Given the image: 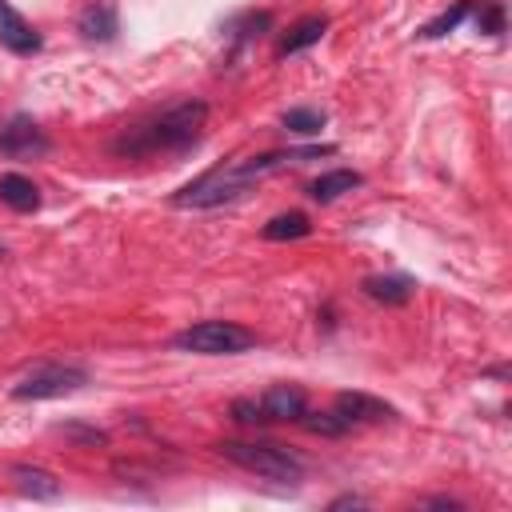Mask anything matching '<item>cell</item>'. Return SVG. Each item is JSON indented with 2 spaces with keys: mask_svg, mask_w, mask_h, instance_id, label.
Here are the masks:
<instances>
[{
  "mask_svg": "<svg viewBox=\"0 0 512 512\" xmlns=\"http://www.w3.org/2000/svg\"><path fill=\"white\" fill-rule=\"evenodd\" d=\"M336 148L332 144H320V148H296V152H268V156H252L244 164H228V168H216V172H204L196 184L180 188L172 200L180 208H216V204H228L236 196H244L252 188V180L284 168V164H304V160H320V156H332Z\"/></svg>",
  "mask_w": 512,
  "mask_h": 512,
  "instance_id": "1",
  "label": "cell"
},
{
  "mask_svg": "<svg viewBox=\"0 0 512 512\" xmlns=\"http://www.w3.org/2000/svg\"><path fill=\"white\" fill-rule=\"evenodd\" d=\"M204 120H208V104H204V100H184V104H172L168 112H160L156 120L136 124L132 132H124L112 148H116L120 156L176 152V148H188V144L204 132Z\"/></svg>",
  "mask_w": 512,
  "mask_h": 512,
  "instance_id": "2",
  "label": "cell"
},
{
  "mask_svg": "<svg viewBox=\"0 0 512 512\" xmlns=\"http://www.w3.org/2000/svg\"><path fill=\"white\" fill-rule=\"evenodd\" d=\"M224 460L240 464L244 472H256L264 480H280V484H296L304 476V460L296 452H288L284 444H244V440H224L216 444Z\"/></svg>",
  "mask_w": 512,
  "mask_h": 512,
  "instance_id": "3",
  "label": "cell"
},
{
  "mask_svg": "<svg viewBox=\"0 0 512 512\" xmlns=\"http://www.w3.org/2000/svg\"><path fill=\"white\" fill-rule=\"evenodd\" d=\"M172 348L180 352H200V356H236L256 348V332L232 324V320H200L184 332L172 336Z\"/></svg>",
  "mask_w": 512,
  "mask_h": 512,
  "instance_id": "4",
  "label": "cell"
},
{
  "mask_svg": "<svg viewBox=\"0 0 512 512\" xmlns=\"http://www.w3.org/2000/svg\"><path fill=\"white\" fill-rule=\"evenodd\" d=\"M84 384H88V372L84 368H72V364H40V368H32L12 388V396L16 400H56V396H68V392H76Z\"/></svg>",
  "mask_w": 512,
  "mask_h": 512,
  "instance_id": "5",
  "label": "cell"
},
{
  "mask_svg": "<svg viewBox=\"0 0 512 512\" xmlns=\"http://www.w3.org/2000/svg\"><path fill=\"white\" fill-rule=\"evenodd\" d=\"M44 152H48V136L40 132V124L32 116H12L0 128V156H8V160H32V156H44Z\"/></svg>",
  "mask_w": 512,
  "mask_h": 512,
  "instance_id": "6",
  "label": "cell"
},
{
  "mask_svg": "<svg viewBox=\"0 0 512 512\" xmlns=\"http://www.w3.org/2000/svg\"><path fill=\"white\" fill-rule=\"evenodd\" d=\"M332 412L348 424V428H356V424H376V420H388V416H396L384 400H376V396H364V392H340L336 396V404H332Z\"/></svg>",
  "mask_w": 512,
  "mask_h": 512,
  "instance_id": "7",
  "label": "cell"
},
{
  "mask_svg": "<svg viewBox=\"0 0 512 512\" xmlns=\"http://www.w3.org/2000/svg\"><path fill=\"white\" fill-rule=\"evenodd\" d=\"M308 408L304 392L296 384H272L264 396H260V412L264 420H300Z\"/></svg>",
  "mask_w": 512,
  "mask_h": 512,
  "instance_id": "8",
  "label": "cell"
},
{
  "mask_svg": "<svg viewBox=\"0 0 512 512\" xmlns=\"http://www.w3.org/2000/svg\"><path fill=\"white\" fill-rule=\"evenodd\" d=\"M12 484H16V492H24L32 500H56L60 496V480L36 464H12Z\"/></svg>",
  "mask_w": 512,
  "mask_h": 512,
  "instance_id": "9",
  "label": "cell"
},
{
  "mask_svg": "<svg viewBox=\"0 0 512 512\" xmlns=\"http://www.w3.org/2000/svg\"><path fill=\"white\" fill-rule=\"evenodd\" d=\"M360 184H364L360 172H352V168H336V172L316 176V180L308 184V196L320 200V204H332V200H340L344 192H352V188H360Z\"/></svg>",
  "mask_w": 512,
  "mask_h": 512,
  "instance_id": "10",
  "label": "cell"
},
{
  "mask_svg": "<svg viewBox=\"0 0 512 512\" xmlns=\"http://www.w3.org/2000/svg\"><path fill=\"white\" fill-rule=\"evenodd\" d=\"M0 204H8L12 212H32V208H40V188L28 176L8 172V176H0Z\"/></svg>",
  "mask_w": 512,
  "mask_h": 512,
  "instance_id": "11",
  "label": "cell"
},
{
  "mask_svg": "<svg viewBox=\"0 0 512 512\" xmlns=\"http://www.w3.org/2000/svg\"><path fill=\"white\" fill-rule=\"evenodd\" d=\"M0 44H4L8 52H20V56L40 52V36H36L32 24H28L24 16H16V12H4V16H0Z\"/></svg>",
  "mask_w": 512,
  "mask_h": 512,
  "instance_id": "12",
  "label": "cell"
},
{
  "mask_svg": "<svg viewBox=\"0 0 512 512\" xmlns=\"http://www.w3.org/2000/svg\"><path fill=\"white\" fill-rule=\"evenodd\" d=\"M324 32H328V16H304V20H296V24L284 32V40H280V56H292V52L312 48Z\"/></svg>",
  "mask_w": 512,
  "mask_h": 512,
  "instance_id": "13",
  "label": "cell"
},
{
  "mask_svg": "<svg viewBox=\"0 0 512 512\" xmlns=\"http://www.w3.org/2000/svg\"><path fill=\"white\" fill-rule=\"evenodd\" d=\"M364 292L380 304H408L412 292H416V280H408V276H368Z\"/></svg>",
  "mask_w": 512,
  "mask_h": 512,
  "instance_id": "14",
  "label": "cell"
},
{
  "mask_svg": "<svg viewBox=\"0 0 512 512\" xmlns=\"http://www.w3.org/2000/svg\"><path fill=\"white\" fill-rule=\"evenodd\" d=\"M80 32L84 40H96V44H108L116 36V12L108 4H88L80 12Z\"/></svg>",
  "mask_w": 512,
  "mask_h": 512,
  "instance_id": "15",
  "label": "cell"
},
{
  "mask_svg": "<svg viewBox=\"0 0 512 512\" xmlns=\"http://www.w3.org/2000/svg\"><path fill=\"white\" fill-rule=\"evenodd\" d=\"M308 232H312V224L304 212H284V216H272L264 224V240H300Z\"/></svg>",
  "mask_w": 512,
  "mask_h": 512,
  "instance_id": "16",
  "label": "cell"
},
{
  "mask_svg": "<svg viewBox=\"0 0 512 512\" xmlns=\"http://www.w3.org/2000/svg\"><path fill=\"white\" fill-rule=\"evenodd\" d=\"M468 12H472V4H468V0H456L448 12H440L436 20H428V24L420 28V36H424V40H440V36H448V32H452Z\"/></svg>",
  "mask_w": 512,
  "mask_h": 512,
  "instance_id": "17",
  "label": "cell"
},
{
  "mask_svg": "<svg viewBox=\"0 0 512 512\" xmlns=\"http://www.w3.org/2000/svg\"><path fill=\"white\" fill-rule=\"evenodd\" d=\"M284 128L296 132V136H316L324 128V112H316V108H288L284 112Z\"/></svg>",
  "mask_w": 512,
  "mask_h": 512,
  "instance_id": "18",
  "label": "cell"
},
{
  "mask_svg": "<svg viewBox=\"0 0 512 512\" xmlns=\"http://www.w3.org/2000/svg\"><path fill=\"white\" fill-rule=\"evenodd\" d=\"M300 424H304L308 432H316V436H344V432H348V424H344L336 412H308V408H304Z\"/></svg>",
  "mask_w": 512,
  "mask_h": 512,
  "instance_id": "19",
  "label": "cell"
},
{
  "mask_svg": "<svg viewBox=\"0 0 512 512\" xmlns=\"http://www.w3.org/2000/svg\"><path fill=\"white\" fill-rule=\"evenodd\" d=\"M476 24H480V32L500 36V32H504V4H500V0H484L480 12H476Z\"/></svg>",
  "mask_w": 512,
  "mask_h": 512,
  "instance_id": "20",
  "label": "cell"
},
{
  "mask_svg": "<svg viewBox=\"0 0 512 512\" xmlns=\"http://www.w3.org/2000/svg\"><path fill=\"white\" fill-rule=\"evenodd\" d=\"M232 416H236L240 424H264L260 400H232Z\"/></svg>",
  "mask_w": 512,
  "mask_h": 512,
  "instance_id": "21",
  "label": "cell"
},
{
  "mask_svg": "<svg viewBox=\"0 0 512 512\" xmlns=\"http://www.w3.org/2000/svg\"><path fill=\"white\" fill-rule=\"evenodd\" d=\"M60 432H64V436H76V440H84V444H104V440H108L104 432H96V428H76V424H64Z\"/></svg>",
  "mask_w": 512,
  "mask_h": 512,
  "instance_id": "22",
  "label": "cell"
},
{
  "mask_svg": "<svg viewBox=\"0 0 512 512\" xmlns=\"http://www.w3.org/2000/svg\"><path fill=\"white\" fill-rule=\"evenodd\" d=\"M328 508H364V500L360 496H336Z\"/></svg>",
  "mask_w": 512,
  "mask_h": 512,
  "instance_id": "23",
  "label": "cell"
},
{
  "mask_svg": "<svg viewBox=\"0 0 512 512\" xmlns=\"http://www.w3.org/2000/svg\"><path fill=\"white\" fill-rule=\"evenodd\" d=\"M4 12H12V8H8V4H4V0H0V16H4Z\"/></svg>",
  "mask_w": 512,
  "mask_h": 512,
  "instance_id": "24",
  "label": "cell"
}]
</instances>
